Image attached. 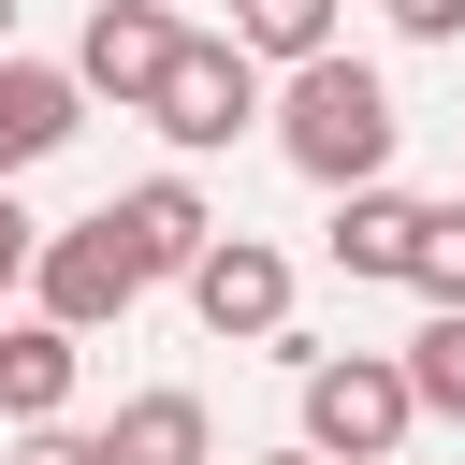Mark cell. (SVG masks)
<instances>
[{"label": "cell", "instance_id": "obj_4", "mask_svg": "<svg viewBox=\"0 0 465 465\" xmlns=\"http://www.w3.org/2000/svg\"><path fill=\"white\" fill-rule=\"evenodd\" d=\"M160 276L131 262V232L116 218H73V232H44V276H29V305L44 320H73V334H102V320H131Z\"/></svg>", "mask_w": 465, "mask_h": 465}, {"label": "cell", "instance_id": "obj_1", "mask_svg": "<svg viewBox=\"0 0 465 465\" xmlns=\"http://www.w3.org/2000/svg\"><path fill=\"white\" fill-rule=\"evenodd\" d=\"M392 131H407V116H392V87H378L349 44L276 87V160H291L305 189H378V174H392Z\"/></svg>", "mask_w": 465, "mask_h": 465}, {"label": "cell", "instance_id": "obj_7", "mask_svg": "<svg viewBox=\"0 0 465 465\" xmlns=\"http://www.w3.org/2000/svg\"><path fill=\"white\" fill-rule=\"evenodd\" d=\"M73 131H87V73H73V58H15V44H0V189H15L29 160H58Z\"/></svg>", "mask_w": 465, "mask_h": 465}, {"label": "cell", "instance_id": "obj_8", "mask_svg": "<svg viewBox=\"0 0 465 465\" xmlns=\"http://www.w3.org/2000/svg\"><path fill=\"white\" fill-rule=\"evenodd\" d=\"M102 218L131 232V262H145V276H189V262H203V247L232 232V218H218V203H203L189 174H145V189H116Z\"/></svg>", "mask_w": 465, "mask_h": 465}, {"label": "cell", "instance_id": "obj_16", "mask_svg": "<svg viewBox=\"0 0 465 465\" xmlns=\"http://www.w3.org/2000/svg\"><path fill=\"white\" fill-rule=\"evenodd\" d=\"M29 276H44V218L0 189V291H29Z\"/></svg>", "mask_w": 465, "mask_h": 465}, {"label": "cell", "instance_id": "obj_13", "mask_svg": "<svg viewBox=\"0 0 465 465\" xmlns=\"http://www.w3.org/2000/svg\"><path fill=\"white\" fill-rule=\"evenodd\" d=\"M232 44H262L276 73H305V58H334V0H232Z\"/></svg>", "mask_w": 465, "mask_h": 465}, {"label": "cell", "instance_id": "obj_5", "mask_svg": "<svg viewBox=\"0 0 465 465\" xmlns=\"http://www.w3.org/2000/svg\"><path fill=\"white\" fill-rule=\"evenodd\" d=\"M174 0H87V29H73V73H87V102H116V116H145L160 102V73H174Z\"/></svg>", "mask_w": 465, "mask_h": 465}, {"label": "cell", "instance_id": "obj_14", "mask_svg": "<svg viewBox=\"0 0 465 465\" xmlns=\"http://www.w3.org/2000/svg\"><path fill=\"white\" fill-rule=\"evenodd\" d=\"M407 291H421V305H465V203H436V218H421V262H407Z\"/></svg>", "mask_w": 465, "mask_h": 465}, {"label": "cell", "instance_id": "obj_3", "mask_svg": "<svg viewBox=\"0 0 465 465\" xmlns=\"http://www.w3.org/2000/svg\"><path fill=\"white\" fill-rule=\"evenodd\" d=\"M407 421H421L407 363H378V349H305V450H334V465H392Z\"/></svg>", "mask_w": 465, "mask_h": 465}, {"label": "cell", "instance_id": "obj_2", "mask_svg": "<svg viewBox=\"0 0 465 465\" xmlns=\"http://www.w3.org/2000/svg\"><path fill=\"white\" fill-rule=\"evenodd\" d=\"M262 73H276L262 44H232V29H189V44H174V73H160V102H145V116H160V145L218 160L232 131H262V116H276V87H262Z\"/></svg>", "mask_w": 465, "mask_h": 465}, {"label": "cell", "instance_id": "obj_6", "mask_svg": "<svg viewBox=\"0 0 465 465\" xmlns=\"http://www.w3.org/2000/svg\"><path fill=\"white\" fill-rule=\"evenodd\" d=\"M189 320L232 334V349H276V334H291V262H276L262 232H218V247L189 262Z\"/></svg>", "mask_w": 465, "mask_h": 465}, {"label": "cell", "instance_id": "obj_18", "mask_svg": "<svg viewBox=\"0 0 465 465\" xmlns=\"http://www.w3.org/2000/svg\"><path fill=\"white\" fill-rule=\"evenodd\" d=\"M0 44H15V0H0Z\"/></svg>", "mask_w": 465, "mask_h": 465}, {"label": "cell", "instance_id": "obj_19", "mask_svg": "<svg viewBox=\"0 0 465 465\" xmlns=\"http://www.w3.org/2000/svg\"><path fill=\"white\" fill-rule=\"evenodd\" d=\"M392 465H407V450H392Z\"/></svg>", "mask_w": 465, "mask_h": 465}, {"label": "cell", "instance_id": "obj_15", "mask_svg": "<svg viewBox=\"0 0 465 465\" xmlns=\"http://www.w3.org/2000/svg\"><path fill=\"white\" fill-rule=\"evenodd\" d=\"M0 465H116V450H102V436H73V421H15V450H0Z\"/></svg>", "mask_w": 465, "mask_h": 465}, {"label": "cell", "instance_id": "obj_17", "mask_svg": "<svg viewBox=\"0 0 465 465\" xmlns=\"http://www.w3.org/2000/svg\"><path fill=\"white\" fill-rule=\"evenodd\" d=\"M378 15H392L407 44H465V0H378Z\"/></svg>", "mask_w": 465, "mask_h": 465}, {"label": "cell", "instance_id": "obj_9", "mask_svg": "<svg viewBox=\"0 0 465 465\" xmlns=\"http://www.w3.org/2000/svg\"><path fill=\"white\" fill-rule=\"evenodd\" d=\"M421 218H436V203H407V189L378 174V189H334V232H320V247H334V276H407V262H421Z\"/></svg>", "mask_w": 465, "mask_h": 465}, {"label": "cell", "instance_id": "obj_11", "mask_svg": "<svg viewBox=\"0 0 465 465\" xmlns=\"http://www.w3.org/2000/svg\"><path fill=\"white\" fill-rule=\"evenodd\" d=\"M102 450L116 465H218V421H203V392H131L102 421Z\"/></svg>", "mask_w": 465, "mask_h": 465}, {"label": "cell", "instance_id": "obj_12", "mask_svg": "<svg viewBox=\"0 0 465 465\" xmlns=\"http://www.w3.org/2000/svg\"><path fill=\"white\" fill-rule=\"evenodd\" d=\"M407 392H421V421H465V305H421V334H407Z\"/></svg>", "mask_w": 465, "mask_h": 465}, {"label": "cell", "instance_id": "obj_10", "mask_svg": "<svg viewBox=\"0 0 465 465\" xmlns=\"http://www.w3.org/2000/svg\"><path fill=\"white\" fill-rule=\"evenodd\" d=\"M73 363H87L73 320H44V305L0 320V421H58V407H73Z\"/></svg>", "mask_w": 465, "mask_h": 465}]
</instances>
